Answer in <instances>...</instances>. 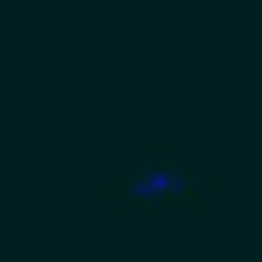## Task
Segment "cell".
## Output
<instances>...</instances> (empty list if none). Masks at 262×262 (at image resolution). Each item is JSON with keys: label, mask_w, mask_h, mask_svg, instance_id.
I'll list each match as a JSON object with an SVG mask.
<instances>
[{"label": "cell", "mask_w": 262, "mask_h": 262, "mask_svg": "<svg viewBox=\"0 0 262 262\" xmlns=\"http://www.w3.org/2000/svg\"><path fill=\"white\" fill-rule=\"evenodd\" d=\"M118 193H124V200H193L200 186L186 180L180 166H159V159L145 166V159H124V172H118Z\"/></svg>", "instance_id": "1"}]
</instances>
